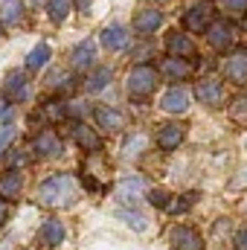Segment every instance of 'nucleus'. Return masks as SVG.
<instances>
[{
	"instance_id": "24",
	"label": "nucleus",
	"mask_w": 247,
	"mask_h": 250,
	"mask_svg": "<svg viewBox=\"0 0 247 250\" xmlns=\"http://www.w3.org/2000/svg\"><path fill=\"white\" fill-rule=\"evenodd\" d=\"M70 9H73L70 0H47V15L53 23H64L70 18Z\"/></svg>"
},
{
	"instance_id": "6",
	"label": "nucleus",
	"mask_w": 247,
	"mask_h": 250,
	"mask_svg": "<svg viewBox=\"0 0 247 250\" xmlns=\"http://www.w3.org/2000/svg\"><path fill=\"white\" fill-rule=\"evenodd\" d=\"M3 99H12V102H26L29 99V82L23 73H9L6 82H3Z\"/></svg>"
},
{
	"instance_id": "19",
	"label": "nucleus",
	"mask_w": 247,
	"mask_h": 250,
	"mask_svg": "<svg viewBox=\"0 0 247 250\" xmlns=\"http://www.w3.org/2000/svg\"><path fill=\"white\" fill-rule=\"evenodd\" d=\"M21 187H23V178H21V172L9 169L6 175H0V198H3V201H12V198H18Z\"/></svg>"
},
{
	"instance_id": "23",
	"label": "nucleus",
	"mask_w": 247,
	"mask_h": 250,
	"mask_svg": "<svg viewBox=\"0 0 247 250\" xmlns=\"http://www.w3.org/2000/svg\"><path fill=\"white\" fill-rule=\"evenodd\" d=\"M108 82H111V67H99V70H93V73L84 79V90H87V93H96V90H102Z\"/></svg>"
},
{
	"instance_id": "14",
	"label": "nucleus",
	"mask_w": 247,
	"mask_h": 250,
	"mask_svg": "<svg viewBox=\"0 0 247 250\" xmlns=\"http://www.w3.org/2000/svg\"><path fill=\"white\" fill-rule=\"evenodd\" d=\"M184 137H186L184 125H178V123L163 125V128L157 131V146H160L163 151H172V148H178V146L184 143Z\"/></svg>"
},
{
	"instance_id": "7",
	"label": "nucleus",
	"mask_w": 247,
	"mask_h": 250,
	"mask_svg": "<svg viewBox=\"0 0 247 250\" xmlns=\"http://www.w3.org/2000/svg\"><path fill=\"white\" fill-rule=\"evenodd\" d=\"M195 96H198L204 105L218 108V105L224 102V87H221V82H215V79H201L198 87H195Z\"/></svg>"
},
{
	"instance_id": "31",
	"label": "nucleus",
	"mask_w": 247,
	"mask_h": 250,
	"mask_svg": "<svg viewBox=\"0 0 247 250\" xmlns=\"http://www.w3.org/2000/svg\"><path fill=\"white\" fill-rule=\"evenodd\" d=\"M44 114H47L50 120H62V117L67 114V111H64V105H62V102H50V105H44Z\"/></svg>"
},
{
	"instance_id": "12",
	"label": "nucleus",
	"mask_w": 247,
	"mask_h": 250,
	"mask_svg": "<svg viewBox=\"0 0 247 250\" xmlns=\"http://www.w3.org/2000/svg\"><path fill=\"white\" fill-rule=\"evenodd\" d=\"M160 23H163V12L151 6V9L137 12V18H134V32H137V35H151Z\"/></svg>"
},
{
	"instance_id": "15",
	"label": "nucleus",
	"mask_w": 247,
	"mask_h": 250,
	"mask_svg": "<svg viewBox=\"0 0 247 250\" xmlns=\"http://www.w3.org/2000/svg\"><path fill=\"white\" fill-rule=\"evenodd\" d=\"M160 76L163 79H175V82L178 79H189L192 76V62L189 59H172L169 56V59L160 62Z\"/></svg>"
},
{
	"instance_id": "8",
	"label": "nucleus",
	"mask_w": 247,
	"mask_h": 250,
	"mask_svg": "<svg viewBox=\"0 0 247 250\" xmlns=\"http://www.w3.org/2000/svg\"><path fill=\"white\" fill-rule=\"evenodd\" d=\"M206 41L212 50H227L233 44V26L227 21H212L209 29H206Z\"/></svg>"
},
{
	"instance_id": "13",
	"label": "nucleus",
	"mask_w": 247,
	"mask_h": 250,
	"mask_svg": "<svg viewBox=\"0 0 247 250\" xmlns=\"http://www.w3.org/2000/svg\"><path fill=\"white\" fill-rule=\"evenodd\" d=\"M163 111L166 114H184L186 108H189V90L181 87V84H175L172 90H166V96H163Z\"/></svg>"
},
{
	"instance_id": "18",
	"label": "nucleus",
	"mask_w": 247,
	"mask_h": 250,
	"mask_svg": "<svg viewBox=\"0 0 247 250\" xmlns=\"http://www.w3.org/2000/svg\"><path fill=\"white\" fill-rule=\"evenodd\" d=\"M125 44H128V29L123 23H111L102 29V47L105 50H123Z\"/></svg>"
},
{
	"instance_id": "34",
	"label": "nucleus",
	"mask_w": 247,
	"mask_h": 250,
	"mask_svg": "<svg viewBox=\"0 0 247 250\" xmlns=\"http://www.w3.org/2000/svg\"><path fill=\"white\" fill-rule=\"evenodd\" d=\"M236 250H247V230H242L236 236Z\"/></svg>"
},
{
	"instance_id": "5",
	"label": "nucleus",
	"mask_w": 247,
	"mask_h": 250,
	"mask_svg": "<svg viewBox=\"0 0 247 250\" xmlns=\"http://www.w3.org/2000/svg\"><path fill=\"white\" fill-rule=\"evenodd\" d=\"M169 242H172V250H204L201 233L192 227H175L169 233Z\"/></svg>"
},
{
	"instance_id": "11",
	"label": "nucleus",
	"mask_w": 247,
	"mask_h": 250,
	"mask_svg": "<svg viewBox=\"0 0 247 250\" xmlns=\"http://www.w3.org/2000/svg\"><path fill=\"white\" fill-rule=\"evenodd\" d=\"M166 50H169L172 59H189V56H195V41L186 32H169Z\"/></svg>"
},
{
	"instance_id": "30",
	"label": "nucleus",
	"mask_w": 247,
	"mask_h": 250,
	"mask_svg": "<svg viewBox=\"0 0 247 250\" xmlns=\"http://www.w3.org/2000/svg\"><path fill=\"white\" fill-rule=\"evenodd\" d=\"M12 137H15V125H0V154H3V148L12 143Z\"/></svg>"
},
{
	"instance_id": "33",
	"label": "nucleus",
	"mask_w": 247,
	"mask_h": 250,
	"mask_svg": "<svg viewBox=\"0 0 247 250\" xmlns=\"http://www.w3.org/2000/svg\"><path fill=\"white\" fill-rule=\"evenodd\" d=\"M6 218H9V201H3V198H0V227L6 224Z\"/></svg>"
},
{
	"instance_id": "27",
	"label": "nucleus",
	"mask_w": 247,
	"mask_h": 250,
	"mask_svg": "<svg viewBox=\"0 0 247 250\" xmlns=\"http://www.w3.org/2000/svg\"><path fill=\"white\" fill-rule=\"evenodd\" d=\"M145 146H148V137H145V134H134V137L125 143V151H123V154H125V157H137Z\"/></svg>"
},
{
	"instance_id": "2",
	"label": "nucleus",
	"mask_w": 247,
	"mask_h": 250,
	"mask_svg": "<svg viewBox=\"0 0 247 250\" xmlns=\"http://www.w3.org/2000/svg\"><path fill=\"white\" fill-rule=\"evenodd\" d=\"M157 84H160V73H157L154 67H148V64H137V67L128 73V82H125L128 96H131L134 102L148 99V96L157 90Z\"/></svg>"
},
{
	"instance_id": "4",
	"label": "nucleus",
	"mask_w": 247,
	"mask_h": 250,
	"mask_svg": "<svg viewBox=\"0 0 247 250\" xmlns=\"http://www.w3.org/2000/svg\"><path fill=\"white\" fill-rule=\"evenodd\" d=\"M224 76L233 82V84H247V50L239 47L227 56L224 62Z\"/></svg>"
},
{
	"instance_id": "1",
	"label": "nucleus",
	"mask_w": 247,
	"mask_h": 250,
	"mask_svg": "<svg viewBox=\"0 0 247 250\" xmlns=\"http://www.w3.org/2000/svg\"><path fill=\"white\" fill-rule=\"evenodd\" d=\"M35 198H38L41 207H50V209H59V207L73 204V198H76V181H73V175L62 172V175L47 178V181L38 187Z\"/></svg>"
},
{
	"instance_id": "28",
	"label": "nucleus",
	"mask_w": 247,
	"mask_h": 250,
	"mask_svg": "<svg viewBox=\"0 0 247 250\" xmlns=\"http://www.w3.org/2000/svg\"><path fill=\"white\" fill-rule=\"evenodd\" d=\"M195 201H198V192H186L181 201H172V204H169V209H172V212H186Z\"/></svg>"
},
{
	"instance_id": "29",
	"label": "nucleus",
	"mask_w": 247,
	"mask_h": 250,
	"mask_svg": "<svg viewBox=\"0 0 247 250\" xmlns=\"http://www.w3.org/2000/svg\"><path fill=\"white\" fill-rule=\"evenodd\" d=\"M148 204H151V207H169L172 201H169V195H166L163 189H151V192H148Z\"/></svg>"
},
{
	"instance_id": "21",
	"label": "nucleus",
	"mask_w": 247,
	"mask_h": 250,
	"mask_svg": "<svg viewBox=\"0 0 247 250\" xmlns=\"http://www.w3.org/2000/svg\"><path fill=\"white\" fill-rule=\"evenodd\" d=\"M93 56H96V47H93V41H84V44H79L76 50H73V67L76 70H84V67H90L93 64Z\"/></svg>"
},
{
	"instance_id": "32",
	"label": "nucleus",
	"mask_w": 247,
	"mask_h": 250,
	"mask_svg": "<svg viewBox=\"0 0 247 250\" xmlns=\"http://www.w3.org/2000/svg\"><path fill=\"white\" fill-rule=\"evenodd\" d=\"M224 6L230 12H236V15H245L247 12V0H224Z\"/></svg>"
},
{
	"instance_id": "20",
	"label": "nucleus",
	"mask_w": 247,
	"mask_h": 250,
	"mask_svg": "<svg viewBox=\"0 0 247 250\" xmlns=\"http://www.w3.org/2000/svg\"><path fill=\"white\" fill-rule=\"evenodd\" d=\"M76 143L84 148V151H99L102 148V137L93 131V128H87V125H76Z\"/></svg>"
},
{
	"instance_id": "26",
	"label": "nucleus",
	"mask_w": 247,
	"mask_h": 250,
	"mask_svg": "<svg viewBox=\"0 0 247 250\" xmlns=\"http://www.w3.org/2000/svg\"><path fill=\"white\" fill-rule=\"evenodd\" d=\"M120 218H123L128 227H134L137 233H143V230L148 227V221H145V218H143V215H140L137 209H123V212H120Z\"/></svg>"
},
{
	"instance_id": "17",
	"label": "nucleus",
	"mask_w": 247,
	"mask_h": 250,
	"mask_svg": "<svg viewBox=\"0 0 247 250\" xmlns=\"http://www.w3.org/2000/svg\"><path fill=\"white\" fill-rule=\"evenodd\" d=\"M143 192H145V181H143V178H125V181H120L117 189H114V195H117L120 201H125V204H134Z\"/></svg>"
},
{
	"instance_id": "9",
	"label": "nucleus",
	"mask_w": 247,
	"mask_h": 250,
	"mask_svg": "<svg viewBox=\"0 0 247 250\" xmlns=\"http://www.w3.org/2000/svg\"><path fill=\"white\" fill-rule=\"evenodd\" d=\"M93 120H96V125L102 128V131H108V134H117V131H123L125 128V117L123 111H117V108H96L93 111Z\"/></svg>"
},
{
	"instance_id": "16",
	"label": "nucleus",
	"mask_w": 247,
	"mask_h": 250,
	"mask_svg": "<svg viewBox=\"0 0 247 250\" xmlns=\"http://www.w3.org/2000/svg\"><path fill=\"white\" fill-rule=\"evenodd\" d=\"M64 236H67V230H64V224L59 218H47L44 224H41V230H38V239L47 245V248H56V245H62Z\"/></svg>"
},
{
	"instance_id": "35",
	"label": "nucleus",
	"mask_w": 247,
	"mask_h": 250,
	"mask_svg": "<svg viewBox=\"0 0 247 250\" xmlns=\"http://www.w3.org/2000/svg\"><path fill=\"white\" fill-rule=\"evenodd\" d=\"M90 6V0H79V9H87Z\"/></svg>"
},
{
	"instance_id": "10",
	"label": "nucleus",
	"mask_w": 247,
	"mask_h": 250,
	"mask_svg": "<svg viewBox=\"0 0 247 250\" xmlns=\"http://www.w3.org/2000/svg\"><path fill=\"white\" fill-rule=\"evenodd\" d=\"M32 151H35L38 157H59V154L64 151V146H62V140H59V134H56V131H44V134H38V137H35Z\"/></svg>"
},
{
	"instance_id": "3",
	"label": "nucleus",
	"mask_w": 247,
	"mask_h": 250,
	"mask_svg": "<svg viewBox=\"0 0 247 250\" xmlns=\"http://www.w3.org/2000/svg\"><path fill=\"white\" fill-rule=\"evenodd\" d=\"M212 23V3L209 0H201L195 6H189V12L184 15V26L189 32H206Z\"/></svg>"
},
{
	"instance_id": "25",
	"label": "nucleus",
	"mask_w": 247,
	"mask_h": 250,
	"mask_svg": "<svg viewBox=\"0 0 247 250\" xmlns=\"http://www.w3.org/2000/svg\"><path fill=\"white\" fill-rule=\"evenodd\" d=\"M50 62V47L47 44H38V47H32V53L26 56V70H41V67H47Z\"/></svg>"
},
{
	"instance_id": "36",
	"label": "nucleus",
	"mask_w": 247,
	"mask_h": 250,
	"mask_svg": "<svg viewBox=\"0 0 247 250\" xmlns=\"http://www.w3.org/2000/svg\"><path fill=\"white\" fill-rule=\"evenodd\" d=\"M245 29H247V18H245Z\"/></svg>"
},
{
	"instance_id": "22",
	"label": "nucleus",
	"mask_w": 247,
	"mask_h": 250,
	"mask_svg": "<svg viewBox=\"0 0 247 250\" xmlns=\"http://www.w3.org/2000/svg\"><path fill=\"white\" fill-rule=\"evenodd\" d=\"M21 18H23L21 0H0V21L3 23H21Z\"/></svg>"
}]
</instances>
